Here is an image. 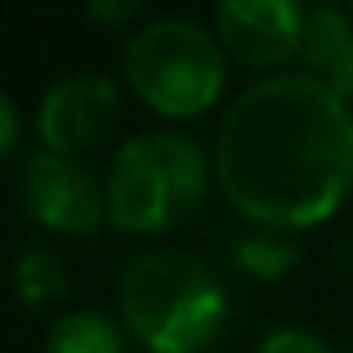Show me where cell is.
Returning a JSON list of instances; mask_svg holds the SVG:
<instances>
[{"label":"cell","mask_w":353,"mask_h":353,"mask_svg":"<svg viewBox=\"0 0 353 353\" xmlns=\"http://www.w3.org/2000/svg\"><path fill=\"white\" fill-rule=\"evenodd\" d=\"M50 353H121V331L103 313L81 309L54 322L50 331Z\"/></svg>","instance_id":"8"},{"label":"cell","mask_w":353,"mask_h":353,"mask_svg":"<svg viewBox=\"0 0 353 353\" xmlns=\"http://www.w3.org/2000/svg\"><path fill=\"white\" fill-rule=\"evenodd\" d=\"M349 32H353V23H349V14H340V9H327V5L322 9H304L300 59L318 72V81H322V72L336 63V54H340V45L349 41Z\"/></svg>","instance_id":"9"},{"label":"cell","mask_w":353,"mask_h":353,"mask_svg":"<svg viewBox=\"0 0 353 353\" xmlns=\"http://www.w3.org/2000/svg\"><path fill=\"white\" fill-rule=\"evenodd\" d=\"M90 14H94V18H130L134 5H90Z\"/></svg>","instance_id":"15"},{"label":"cell","mask_w":353,"mask_h":353,"mask_svg":"<svg viewBox=\"0 0 353 353\" xmlns=\"http://www.w3.org/2000/svg\"><path fill=\"white\" fill-rule=\"evenodd\" d=\"M23 206L54 233H90L103 219V192L85 165L45 148L23 161Z\"/></svg>","instance_id":"5"},{"label":"cell","mask_w":353,"mask_h":353,"mask_svg":"<svg viewBox=\"0 0 353 353\" xmlns=\"http://www.w3.org/2000/svg\"><path fill=\"white\" fill-rule=\"evenodd\" d=\"M125 77L148 108L165 117H197L224 85V54L201 23L157 18L130 36Z\"/></svg>","instance_id":"4"},{"label":"cell","mask_w":353,"mask_h":353,"mask_svg":"<svg viewBox=\"0 0 353 353\" xmlns=\"http://www.w3.org/2000/svg\"><path fill=\"white\" fill-rule=\"evenodd\" d=\"M18 286H23V300L27 304H50L68 291V277H63V259L45 246H23L18 255Z\"/></svg>","instance_id":"10"},{"label":"cell","mask_w":353,"mask_h":353,"mask_svg":"<svg viewBox=\"0 0 353 353\" xmlns=\"http://www.w3.org/2000/svg\"><path fill=\"white\" fill-rule=\"evenodd\" d=\"M259 353H331V349L318 336H309V331H273L259 345Z\"/></svg>","instance_id":"12"},{"label":"cell","mask_w":353,"mask_h":353,"mask_svg":"<svg viewBox=\"0 0 353 353\" xmlns=\"http://www.w3.org/2000/svg\"><path fill=\"white\" fill-rule=\"evenodd\" d=\"M219 188L268 228L327 219L353 188V117L309 72H282L241 90L215 139Z\"/></svg>","instance_id":"1"},{"label":"cell","mask_w":353,"mask_h":353,"mask_svg":"<svg viewBox=\"0 0 353 353\" xmlns=\"http://www.w3.org/2000/svg\"><path fill=\"white\" fill-rule=\"evenodd\" d=\"M206 188V157L188 134L152 130L117 152L108 174V215L125 233L170 228L197 206Z\"/></svg>","instance_id":"3"},{"label":"cell","mask_w":353,"mask_h":353,"mask_svg":"<svg viewBox=\"0 0 353 353\" xmlns=\"http://www.w3.org/2000/svg\"><path fill=\"white\" fill-rule=\"evenodd\" d=\"M295 246L282 237H250V241H237V264L255 277H277L295 264Z\"/></svg>","instance_id":"11"},{"label":"cell","mask_w":353,"mask_h":353,"mask_svg":"<svg viewBox=\"0 0 353 353\" xmlns=\"http://www.w3.org/2000/svg\"><path fill=\"white\" fill-rule=\"evenodd\" d=\"M121 313L157 353H192L215 336L224 291L201 259L183 250H143L121 273Z\"/></svg>","instance_id":"2"},{"label":"cell","mask_w":353,"mask_h":353,"mask_svg":"<svg viewBox=\"0 0 353 353\" xmlns=\"http://www.w3.org/2000/svg\"><path fill=\"white\" fill-rule=\"evenodd\" d=\"M112 117H117V85L108 77H99V72L63 77L41 99V139L59 157L85 152L103 139Z\"/></svg>","instance_id":"6"},{"label":"cell","mask_w":353,"mask_h":353,"mask_svg":"<svg viewBox=\"0 0 353 353\" xmlns=\"http://www.w3.org/2000/svg\"><path fill=\"white\" fill-rule=\"evenodd\" d=\"M0 121H5V143H0V148L9 152V148L18 143V112H14V103H9V99H0Z\"/></svg>","instance_id":"14"},{"label":"cell","mask_w":353,"mask_h":353,"mask_svg":"<svg viewBox=\"0 0 353 353\" xmlns=\"http://www.w3.org/2000/svg\"><path fill=\"white\" fill-rule=\"evenodd\" d=\"M322 81L331 85V94H336V99H353V32H349V41L340 45L336 63L322 72Z\"/></svg>","instance_id":"13"},{"label":"cell","mask_w":353,"mask_h":353,"mask_svg":"<svg viewBox=\"0 0 353 353\" xmlns=\"http://www.w3.org/2000/svg\"><path fill=\"white\" fill-rule=\"evenodd\" d=\"M215 27L241 63L273 68L300 54L304 9H295L291 0H224L215 9Z\"/></svg>","instance_id":"7"}]
</instances>
